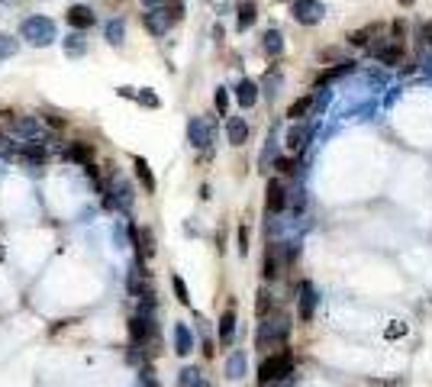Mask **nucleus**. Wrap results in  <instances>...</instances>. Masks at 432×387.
<instances>
[{
	"instance_id": "6",
	"label": "nucleus",
	"mask_w": 432,
	"mask_h": 387,
	"mask_svg": "<svg viewBox=\"0 0 432 387\" xmlns=\"http://www.w3.org/2000/svg\"><path fill=\"white\" fill-rule=\"evenodd\" d=\"M171 23H175V13L165 7H152L149 13H145V29H149L152 36H165L168 29H171Z\"/></svg>"
},
{
	"instance_id": "31",
	"label": "nucleus",
	"mask_w": 432,
	"mask_h": 387,
	"mask_svg": "<svg viewBox=\"0 0 432 387\" xmlns=\"http://www.w3.org/2000/svg\"><path fill=\"white\" fill-rule=\"evenodd\" d=\"M171 287H175L178 300H181L184 307H187V303H191V294H187V284H184V281H181V278H178V275H175V278H171Z\"/></svg>"
},
{
	"instance_id": "25",
	"label": "nucleus",
	"mask_w": 432,
	"mask_h": 387,
	"mask_svg": "<svg viewBox=\"0 0 432 387\" xmlns=\"http://www.w3.org/2000/svg\"><path fill=\"white\" fill-rule=\"evenodd\" d=\"M313 103H316V97H300L297 103H291V110H287V117L291 119H303L313 110Z\"/></svg>"
},
{
	"instance_id": "19",
	"label": "nucleus",
	"mask_w": 432,
	"mask_h": 387,
	"mask_svg": "<svg viewBox=\"0 0 432 387\" xmlns=\"http://www.w3.org/2000/svg\"><path fill=\"white\" fill-rule=\"evenodd\" d=\"M68 159L71 161H78V165H94V152H91V145H84V143H75L71 149H68Z\"/></svg>"
},
{
	"instance_id": "27",
	"label": "nucleus",
	"mask_w": 432,
	"mask_h": 387,
	"mask_svg": "<svg viewBox=\"0 0 432 387\" xmlns=\"http://www.w3.org/2000/svg\"><path fill=\"white\" fill-rule=\"evenodd\" d=\"M178 381H181V387H210L197 368H184V371H181V378H178Z\"/></svg>"
},
{
	"instance_id": "11",
	"label": "nucleus",
	"mask_w": 432,
	"mask_h": 387,
	"mask_svg": "<svg viewBox=\"0 0 432 387\" xmlns=\"http://www.w3.org/2000/svg\"><path fill=\"white\" fill-rule=\"evenodd\" d=\"M316 303H319V297H316V287L310 284V281H303V284H300V320H313Z\"/></svg>"
},
{
	"instance_id": "7",
	"label": "nucleus",
	"mask_w": 432,
	"mask_h": 387,
	"mask_svg": "<svg viewBox=\"0 0 432 387\" xmlns=\"http://www.w3.org/2000/svg\"><path fill=\"white\" fill-rule=\"evenodd\" d=\"M129 233H133V242H136V252H139V261L145 265V261L155 255V236H152V229H136V226H129Z\"/></svg>"
},
{
	"instance_id": "14",
	"label": "nucleus",
	"mask_w": 432,
	"mask_h": 387,
	"mask_svg": "<svg viewBox=\"0 0 432 387\" xmlns=\"http://www.w3.org/2000/svg\"><path fill=\"white\" fill-rule=\"evenodd\" d=\"M268 281L271 278H278L281 275V245H268V252H265V271H261Z\"/></svg>"
},
{
	"instance_id": "28",
	"label": "nucleus",
	"mask_w": 432,
	"mask_h": 387,
	"mask_svg": "<svg viewBox=\"0 0 432 387\" xmlns=\"http://www.w3.org/2000/svg\"><path fill=\"white\" fill-rule=\"evenodd\" d=\"M65 52L68 55H84V52H87V43H84V36L81 33H71L65 39Z\"/></svg>"
},
{
	"instance_id": "17",
	"label": "nucleus",
	"mask_w": 432,
	"mask_h": 387,
	"mask_svg": "<svg viewBox=\"0 0 432 387\" xmlns=\"http://www.w3.org/2000/svg\"><path fill=\"white\" fill-rule=\"evenodd\" d=\"M261 49H265V55L278 59V55L284 52V36L278 33V29H268V33L261 36Z\"/></svg>"
},
{
	"instance_id": "12",
	"label": "nucleus",
	"mask_w": 432,
	"mask_h": 387,
	"mask_svg": "<svg viewBox=\"0 0 432 387\" xmlns=\"http://www.w3.org/2000/svg\"><path fill=\"white\" fill-rule=\"evenodd\" d=\"M284 203H287V194H284L281 181H268V191H265V207L271 213H281Z\"/></svg>"
},
{
	"instance_id": "21",
	"label": "nucleus",
	"mask_w": 432,
	"mask_h": 387,
	"mask_svg": "<svg viewBox=\"0 0 432 387\" xmlns=\"http://www.w3.org/2000/svg\"><path fill=\"white\" fill-rule=\"evenodd\" d=\"M233 333H236V313L226 310L223 316H219V342L229 345V342H233Z\"/></svg>"
},
{
	"instance_id": "24",
	"label": "nucleus",
	"mask_w": 432,
	"mask_h": 387,
	"mask_svg": "<svg viewBox=\"0 0 432 387\" xmlns=\"http://www.w3.org/2000/svg\"><path fill=\"white\" fill-rule=\"evenodd\" d=\"M252 23H255V3H252V0H245V3H239V17H236V26H239V29H249Z\"/></svg>"
},
{
	"instance_id": "35",
	"label": "nucleus",
	"mask_w": 432,
	"mask_h": 387,
	"mask_svg": "<svg viewBox=\"0 0 432 387\" xmlns=\"http://www.w3.org/2000/svg\"><path fill=\"white\" fill-rule=\"evenodd\" d=\"M139 381H142V387H161V384H158V378H155V371H152V368H142Z\"/></svg>"
},
{
	"instance_id": "18",
	"label": "nucleus",
	"mask_w": 432,
	"mask_h": 387,
	"mask_svg": "<svg viewBox=\"0 0 432 387\" xmlns=\"http://www.w3.org/2000/svg\"><path fill=\"white\" fill-rule=\"evenodd\" d=\"M371 52L384 61V65H397V61H400V43H397V39H391V45H374Z\"/></svg>"
},
{
	"instance_id": "1",
	"label": "nucleus",
	"mask_w": 432,
	"mask_h": 387,
	"mask_svg": "<svg viewBox=\"0 0 432 387\" xmlns=\"http://www.w3.org/2000/svg\"><path fill=\"white\" fill-rule=\"evenodd\" d=\"M20 36H23L29 45H36V49H42V45H52L55 39H59V33H55V23H52L49 17H26L23 23H20Z\"/></svg>"
},
{
	"instance_id": "13",
	"label": "nucleus",
	"mask_w": 432,
	"mask_h": 387,
	"mask_svg": "<svg viewBox=\"0 0 432 387\" xmlns=\"http://www.w3.org/2000/svg\"><path fill=\"white\" fill-rule=\"evenodd\" d=\"M226 136H229V143L233 145H242L245 139H249V123L242 117H229V123H226Z\"/></svg>"
},
{
	"instance_id": "9",
	"label": "nucleus",
	"mask_w": 432,
	"mask_h": 387,
	"mask_svg": "<svg viewBox=\"0 0 432 387\" xmlns=\"http://www.w3.org/2000/svg\"><path fill=\"white\" fill-rule=\"evenodd\" d=\"M13 123V133L20 136V139H26V143H39V136H42V126L36 123L33 117H13L10 119Z\"/></svg>"
},
{
	"instance_id": "23",
	"label": "nucleus",
	"mask_w": 432,
	"mask_h": 387,
	"mask_svg": "<svg viewBox=\"0 0 432 387\" xmlns=\"http://www.w3.org/2000/svg\"><path fill=\"white\" fill-rule=\"evenodd\" d=\"M242 374H245V355H242V352H233V355H229V362H226V378L239 381Z\"/></svg>"
},
{
	"instance_id": "2",
	"label": "nucleus",
	"mask_w": 432,
	"mask_h": 387,
	"mask_svg": "<svg viewBox=\"0 0 432 387\" xmlns=\"http://www.w3.org/2000/svg\"><path fill=\"white\" fill-rule=\"evenodd\" d=\"M103 207H107V210L129 213L133 210V184H129L126 177L113 175L110 177V187H103Z\"/></svg>"
},
{
	"instance_id": "33",
	"label": "nucleus",
	"mask_w": 432,
	"mask_h": 387,
	"mask_svg": "<svg viewBox=\"0 0 432 387\" xmlns=\"http://www.w3.org/2000/svg\"><path fill=\"white\" fill-rule=\"evenodd\" d=\"M136 101H139L142 107H152V110H155L158 103H161V101H158V97H155V94H152V91H136Z\"/></svg>"
},
{
	"instance_id": "10",
	"label": "nucleus",
	"mask_w": 432,
	"mask_h": 387,
	"mask_svg": "<svg viewBox=\"0 0 432 387\" xmlns=\"http://www.w3.org/2000/svg\"><path fill=\"white\" fill-rule=\"evenodd\" d=\"M287 336V320H275V323H265V326L258 329V345L265 349L271 342H281Z\"/></svg>"
},
{
	"instance_id": "34",
	"label": "nucleus",
	"mask_w": 432,
	"mask_h": 387,
	"mask_svg": "<svg viewBox=\"0 0 432 387\" xmlns=\"http://www.w3.org/2000/svg\"><path fill=\"white\" fill-rule=\"evenodd\" d=\"M216 110L226 117V110H229V94H226V87H216Z\"/></svg>"
},
{
	"instance_id": "40",
	"label": "nucleus",
	"mask_w": 432,
	"mask_h": 387,
	"mask_svg": "<svg viewBox=\"0 0 432 387\" xmlns=\"http://www.w3.org/2000/svg\"><path fill=\"white\" fill-rule=\"evenodd\" d=\"M142 3H145V7L152 10V7H161V3H165V0H142Z\"/></svg>"
},
{
	"instance_id": "38",
	"label": "nucleus",
	"mask_w": 432,
	"mask_h": 387,
	"mask_svg": "<svg viewBox=\"0 0 432 387\" xmlns=\"http://www.w3.org/2000/svg\"><path fill=\"white\" fill-rule=\"evenodd\" d=\"M278 168H281L284 175H294V168H297V165H294L291 159H278Z\"/></svg>"
},
{
	"instance_id": "37",
	"label": "nucleus",
	"mask_w": 432,
	"mask_h": 387,
	"mask_svg": "<svg viewBox=\"0 0 432 387\" xmlns=\"http://www.w3.org/2000/svg\"><path fill=\"white\" fill-rule=\"evenodd\" d=\"M368 36H374V29H361V33H355V36H352V43H355V45H365Z\"/></svg>"
},
{
	"instance_id": "20",
	"label": "nucleus",
	"mask_w": 432,
	"mask_h": 387,
	"mask_svg": "<svg viewBox=\"0 0 432 387\" xmlns=\"http://www.w3.org/2000/svg\"><path fill=\"white\" fill-rule=\"evenodd\" d=\"M103 33H107V43L110 45H123V39H126V26H123V20H110L107 26H103Z\"/></svg>"
},
{
	"instance_id": "3",
	"label": "nucleus",
	"mask_w": 432,
	"mask_h": 387,
	"mask_svg": "<svg viewBox=\"0 0 432 387\" xmlns=\"http://www.w3.org/2000/svg\"><path fill=\"white\" fill-rule=\"evenodd\" d=\"M291 352H278V355H268L265 362L258 365V384L268 387V384H275V381H281L284 374H291Z\"/></svg>"
},
{
	"instance_id": "15",
	"label": "nucleus",
	"mask_w": 432,
	"mask_h": 387,
	"mask_svg": "<svg viewBox=\"0 0 432 387\" xmlns=\"http://www.w3.org/2000/svg\"><path fill=\"white\" fill-rule=\"evenodd\" d=\"M236 101H239V107H255V101H258V87H255V81H245L242 78L239 81V87H236Z\"/></svg>"
},
{
	"instance_id": "32",
	"label": "nucleus",
	"mask_w": 432,
	"mask_h": 387,
	"mask_svg": "<svg viewBox=\"0 0 432 387\" xmlns=\"http://www.w3.org/2000/svg\"><path fill=\"white\" fill-rule=\"evenodd\" d=\"M268 310H271V294H268V291H258V300H255V313H258V316H265Z\"/></svg>"
},
{
	"instance_id": "26",
	"label": "nucleus",
	"mask_w": 432,
	"mask_h": 387,
	"mask_svg": "<svg viewBox=\"0 0 432 387\" xmlns=\"http://www.w3.org/2000/svg\"><path fill=\"white\" fill-rule=\"evenodd\" d=\"M307 136H310V129L294 126L291 133H287V139H284V143H287V149H291V152H300V149H303V143H307Z\"/></svg>"
},
{
	"instance_id": "29",
	"label": "nucleus",
	"mask_w": 432,
	"mask_h": 387,
	"mask_svg": "<svg viewBox=\"0 0 432 387\" xmlns=\"http://www.w3.org/2000/svg\"><path fill=\"white\" fill-rule=\"evenodd\" d=\"M17 49H20V43L13 39V36H0V61L13 59V55H17Z\"/></svg>"
},
{
	"instance_id": "22",
	"label": "nucleus",
	"mask_w": 432,
	"mask_h": 387,
	"mask_svg": "<svg viewBox=\"0 0 432 387\" xmlns=\"http://www.w3.org/2000/svg\"><path fill=\"white\" fill-rule=\"evenodd\" d=\"M133 168H136V175H139V181H142V187L145 191H155V177H152V171H149V161L145 159H133Z\"/></svg>"
},
{
	"instance_id": "16",
	"label": "nucleus",
	"mask_w": 432,
	"mask_h": 387,
	"mask_svg": "<svg viewBox=\"0 0 432 387\" xmlns=\"http://www.w3.org/2000/svg\"><path fill=\"white\" fill-rule=\"evenodd\" d=\"M175 352L178 355H191L194 352V333L184 323H178L175 326Z\"/></svg>"
},
{
	"instance_id": "5",
	"label": "nucleus",
	"mask_w": 432,
	"mask_h": 387,
	"mask_svg": "<svg viewBox=\"0 0 432 387\" xmlns=\"http://www.w3.org/2000/svg\"><path fill=\"white\" fill-rule=\"evenodd\" d=\"M187 139H191V145H197V149H207V145L213 143V123H210L207 117H194L191 123H187Z\"/></svg>"
},
{
	"instance_id": "4",
	"label": "nucleus",
	"mask_w": 432,
	"mask_h": 387,
	"mask_svg": "<svg viewBox=\"0 0 432 387\" xmlns=\"http://www.w3.org/2000/svg\"><path fill=\"white\" fill-rule=\"evenodd\" d=\"M294 20L297 23H303V26H316L319 20L326 17V10H323V3L319 0H294Z\"/></svg>"
},
{
	"instance_id": "30",
	"label": "nucleus",
	"mask_w": 432,
	"mask_h": 387,
	"mask_svg": "<svg viewBox=\"0 0 432 387\" xmlns=\"http://www.w3.org/2000/svg\"><path fill=\"white\" fill-rule=\"evenodd\" d=\"M352 68H355V61H339V68H333V71H326L323 75V85L326 81H336V78H342V75H349Z\"/></svg>"
},
{
	"instance_id": "39",
	"label": "nucleus",
	"mask_w": 432,
	"mask_h": 387,
	"mask_svg": "<svg viewBox=\"0 0 432 387\" xmlns=\"http://www.w3.org/2000/svg\"><path fill=\"white\" fill-rule=\"evenodd\" d=\"M403 333H407V326H391L387 329V336H403Z\"/></svg>"
},
{
	"instance_id": "41",
	"label": "nucleus",
	"mask_w": 432,
	"mask_h": 387,
	"mask_svg": "<svg viewBox=\"0 0 432 387\" xmlns=\"http://www.w3.org/2000/svg\"><path fill=\"white\" fill-rule=\"evenodd\" d=\"M403 3H413V0H403Z\"/></svg>"
},
{
	"instance_id": "8",
	"label": "nucleus",
	"mask_w": 432,
	"mask_h": 387,
	"mask_svg": "<svg viewBox=\"0 0 432 387\" xmlns=\"http://www.w3.org/2000/svg\"><path fill=\"white\" fill-rule=\"evenodd\" d=\"M68 23L75 26V33H84V29H91L94 23H97V17H94L91 7H84V3H75V7L68 10Z\"/></svg>"
},
{
	"instance_id": "36",
	"label": "nucleus",
	"mask_w": 432,
	"mask_h": 387,
	"mask_svg": "<svg viewBox=\"0 0 432 387\" xmlns=\"http://www.w3.org/2000/svg\"><path fill=\"white\" fill-rule=\"evenodd\" d=\"M239 252H242V255L249 252V229H245V226L239 229Z\"/></svg>"
}]
</instances>
